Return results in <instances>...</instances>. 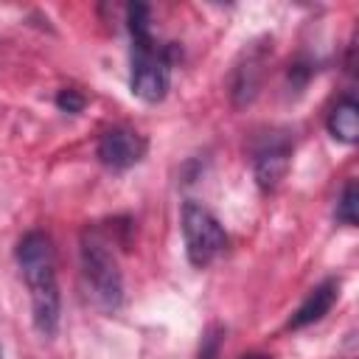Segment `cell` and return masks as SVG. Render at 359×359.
I'll return each mask as SVG.
<instances>
[{
  "instance_id": "obj_1",
  "label": "cell",
  "mask_w": 359,
  "mask_h": 359,
  "mask_svg": "<svg viewBox=\"0 0 359 359\" xmlns=\"http://www.w3.org/2000/svg\"><path fill=\"white\" fill-rule=\"evenodd\" d=\"M17 266L31 294V320L39 337L53 339L59 331V314H62V297H59V280H56V255L53 241L42 230H28L17 241Z\"/></svg>"
},
{
  "instance_id": "obj_2",
  "label": "cell",
  "mask_w": 359,
  "mask_h": 359,
  "mask_svg": "<svg viewBox=\"0 0 359 359\" xmlns=\"http://www.w3.org/2000/svg\"><path fill=\"white\" fill-rule=\"evenodd\" d=\"M81 275L95 297V303L107 311H118L123 303V272L115 258L109 238L98 227H84L79 238Z\"/></svg>"
},
{
  "instance_id": "obj_3",
  "label": "cell",
  "mask_w": 359,
  "mask_h": 359,
  "mask_svg": "<svg viewBox=\"0 0 359 359\" xmlns=\"http://www.w3.org/2000/svg\"><path fill=\"white\" fill-rule=\"evenodd\" d=\"M180 230L185 241V255L194 266L213 264L227 250V233L222 222L196 199H188L180 210Z\"/></svg>"
},
{
  "instance_id": "obj_4",
  "label": "cell",
  "mask_w": 359,
  "mask_h": 359,
  "mask_svg": "<svg viewBox=\"0 0 359 359\" xmlns=\"http://www.w3.org/2000/svg\"><path fill=\"white\" fill-rule=\"evenodd\" d=\"M171 87V65L163 48L154 45L149 36L132 39V70H129V90L146 104H157L168 95Z\"/></svg>"
},
{
  "instance_id": "obj_5",
  "label": "cell",
  "mask_w": 359,
  "mask_h": 359,
  "mask_svg": "<svg viewBox=\"0 0 359 359\" xmlns=\"http://www.w3.org/2000/svg\"><path fill=\"white\" fill-rule=\"evenodd\" d=\"M146 149H149V140L140 132L129 126H112L98 137L95 154L109 171H126L146 157Z\"/></svg>"
},
{
  "instance_id": "obj_6",
  "label": "cell",
  "mask_w": 359,
  "mask_h": 359,
  "mask_svg": "<svg viewBox=\"0 0 359 359\" xmlns=\"http://www.w3.org/2000/svg\"><path fill=\"white\" fill-rule=\"evenodd\" d=\"M289 160H292V146L283 137L266 140L255 151V157H252V174H255V182H258V188L264 194L266 191H275L280 185V180L289 171Z\"/></svg>"
},
{
  "instance_id": "obj_7",
  "label": "cell",
  "mask_w": 359,
  "mask_h": 359,
  "mask_svg": "<svg viewBox=\"0 0 359 359\" xmlns=\"http://www.w3.org/2000/svg\"><path fill=\"white\" fill-rule=\"evenodd\" d=\"M337 297H339V280L337 278H325L323 283H317L309 294H306V300L297 306V311L289 317V328H306V325H311V323H317V320H323L328 311H331V306L337 303Z\"/></svg>"
},
{
  "instance_id": "obj_8",
  "label": "cell",
  "mask_w": 359,
  "mask_h": 359,
  "mask_svg": "<svg viewBox=\"0 0 359 359\" xmlns=\"http://www.w3.org/2000/svg\"><path fill=\"white\" fill-rule=\"evenodd\" d=\"M325 126H328V135L334 140L348 143V146L356 143V137H359V104H356V98L353 95H342L334 104V109L328 112Z\"/></svg>"
},
{
  "instance_id": "obj_9",
  "label": "cell",
  "mask_w": 359,
  "mask_h": 359,
  "mask_svg": "<svg viewBox=\"0 0 359 359\" xmlns=\"http://www.w3.org/2000/svg\"><path fill=\"white\" fill-rule=\"evenodd\" d=\"M261 53H250L247 56V65H238L236 73H233V101L238 107L250 104L255 95H258V81H261Z\"/></svg>"
},
{
  "instance_id": "obj_10",
  "label": "cell",
  "mask_w": 359,
  "mask_h": 359,
  "mask_svg": "<svg viewBox=\"0 0 359 359\" xmlns=\"http://www.w3.org/2000/svg\"><path fill=\"white\" fill-rule=\"evenodd\" d=\"M337 222L345 224V227H356V182L348 180L339 199H337V210H334Z\"/></svg>"
},
{
  "instance_id": "obj_11",
  "label": "cell",
  "mask_w": 359,
  "mask_h": 359,
  "mask_svg": "<svg viewBox=\"0 0 359 359\" xmlns=\"http://www.w3.org/2000/svg\"><path fill=\"white\" fill-rule=\"evenodd\" d=\"M56 107L62 109V112H81L84 109V95L79 93V90H73V87H65V90H59V95H56Z\"/></svg>"
},
{
  "instance_id": "obj_12",
  "label": "cell",
  "mask_w": 359,
  "mask_h": 359,
  "mask_svg": "<svg viewBox=\"0 0 359 359\" xmlns=\"http://www.w3.org/2000/svg\"><path fill=\"white\" fill-rule=\"evenodd\" d=\"M216 353H219V334L216 331H208V337L202 339L199 359H216Z\"/></svg>"
},
{
  "instance_id": "obj_13",
  "label": "cell",
  "mask_w": 359,
  "mask_h": 359,
  "mask_svg": "<svg viewBox=\"0 0 359 359\" xmlns=\"http://www.w3.org/2000/svg\"><path fill=\"white\" fill-rule=\"evenodd\" d=\"M241 359H275V356H269V353H247Z\"/></svg>"
},
{
  "instance_id": "obj_14",
  "label": "cell",
  "mask_w": 359,
  "mask_h": 359,
  "mask_svg": "<svg viewBox=\"0 0 359 359\" xmlns=\"http://www.w3.org/2000/svg\"><path fill=\"white\" fill-rule=\"evenodd\" d=\"M0 359H3V351H0Z\"/></svg>"
}]
</instances>
